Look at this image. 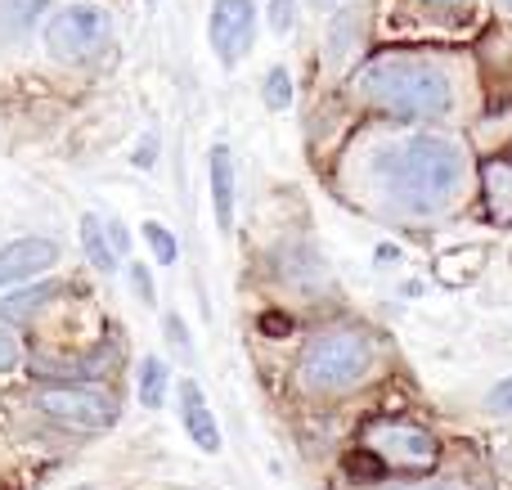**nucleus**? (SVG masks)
<instances>
[{"mask_svg": "<svg viewBox=\"0 0 512 490\" xmlns=\"http://www.w3.org/2000/svg\"><path fill=\"white\" fill-rule=\"evenodd\" d=\"M337 0H310V9H333Z\"/></svg>", "mask_w": 512, "mask_h": 490, "instance_id": "nucleus-25", "label": "nucleus"}, {"mask_svg": "<svg viewBox=\"0 0 512 490\" xmlns=\"http://www.w3.org/2000/svg\"><path fill=\"white\" fill-rule=\"evenodd\" d=\"M41 414H50L54 423L77 432H108L117 423V401L108 392H95V387L81 383H59L41 392Z\"/></svg>", "mask_w": 512, "mask_h": 490, "instance_id": "nucleus-6", "label": "nucleus"}, {"mask_svg": "<svg viewBox=\"0 0 512 490\" xmlns=\"http://www.w3.org/2000/svg\"><path fill=\"white\" fill-rule=\"evenodd\" d=\"M481 189H486V212L499 225H512V162L508 158H490L481 167Z\"/></svg>", "mask_w": 512, "mask_h": 490, "instance_id": "nucleus-11", "label": "nucleus"}, {"mask_svg": "<svg viewBox=\"0 0 512 490\" xmlns=\"http://www.w3.org/2000/svg\"><path fill=\"white\" fill-rule=\"evenodd\" d=\"M396 490H459V486H396Z\"/></svg>", "mask_w": 512, "mask_h": 490, "instance_id": "nucleus-24", "label": "nucleus"}, {"mask_svg": "<svg viewBox=\"0 0 512 490\" xmlns=\"http://www.w3.org/2000/svg\"><path fill=\"white\" fill-rule=\"evenodd\" d=\"M373 365V342L360 329H324L306 342L297 365V383L315 396H333L355 387Z\"/></svg>", "mask_w": 512, "mask_h": 490, "instance_id": "nucleus-3", "label": "nucleus"}, {"mask_svg": "<svg viewBox=\"0 0 512 490\" xmlns=\"http://www.w3.org/2000/svg\"><path fill=\"white\" fill-rule=\"evenodd\" d=\"M355 90H360L364 104L382 108V113L400 117V122H432V117L450 113V77L436 68L423 54H405L391 50L378 54L360 68L355 77Z\"/></svg>", "mask_w": 512, "mask_h": 490, "instance_id": "nucleus-2", "label": "nucleus"}, {"mask_svg": "<svg viewBox=\"0 0 512 490\" xmlns=\"http://www.w3.org/2000/svg\"><path fill=\"white\" fill-rule=\"evenodd\" d=\"M81 248H86V257L95 261L99 275H113L117 270V248L108 243V230L99 216H81Z\"/></svg>", "mask_w": 512, "mask_h": 490, "instance_id": "nucleus-12", "label": "nucleus"}, {"mask_svg": "<svg viewBox=\"0 0 512 490\" xmlns=\"http://www.w3.org/2000/svg\"><path fill=\"white\" fill-rule=\"evenodd\" d=\"M207 176H212V207H216V225L225 234L234 230V185H239V171L225 144H216L212 158H207Z\"/></svg>", "mask_w": 512, "mask_h": 490, "instance_id": "nucleus-10", "label": "nucleus"}, {"mask_svg": "<svg viewBox=\"0 0 512 490\" xmlns=\"http://www.w3.org/2000/svg\"><path fill=\"white\" fill-rule=\"evenodd\" d=\"M418 14L441 27H468L477 18V0H414Z\"/></svg>", "mask_w": 512, "mask_h": 490, "instance_id": "nucleus-14", "label": "nucleus"}, {"mask_svg": "<svg viewBox=\"0 0 512 490\" xmlns=\"http://www.w3.org/2000/svg\"><path fill=\"white\" fill-rule=\"evenodd\" d=\"M486 410H490V414H512V378H504V383L490 387Z\"/></svg>", "mask_w": 512, "mask_h": 490, "instance_id": "nucleus-21", "label": "nucleus"}, {"mask_svg": "<svg viewBox=\"0 0 512 490\" xmlns=\"http://www.w3.org/2000/svg\"><path fill=\"white\" fill-rule=\"evenodd\" d=\"M18 360H23V347H18V338L0 329V374H5V369H14Z\"/></svg>", "mask_w": 512, "mask_h": 490, "instance_id": "nucleus-22", "label": "nucleus"}, {"mask_svg": "<svg viewBox=\"0 0 512 490\" xmlns=\"http://www.w3.org/2000/svg\"><path fill=\"white\" fill-rule=\"evenodd\" d=\"M50 0H0V32L5 36H23L36 18L45 14Z\"/></svg>", "mask_w": 512, "mask_h": 490, "instance_id": "nucleus-15", "label": "nucleus"}, {"mask_svg": "<svg viewBox=\"0 0 512 490\" xmlns=\"http://www.w3.org/2000/svg\"><path fill=\"white\" fill-rule=\"evenodd\" d=\"M54 261H59V248L50 239H18L9 248H0V293L41 275V270H50Z\"/></svg>", "mask_w": 512, "mask_h": 490, "instance_id": "nucleus-8", "label": "nucleus"}, {"mask_svg": "<svg viewBox=\"0 0 512 490\" xmlns=\"http://www.w3.org/2000/svg\"><path fill=\"white\" fill-rule=\"evenodd\" d=\"M364 450L378 459V468H400V473H427L441 459V446L427 428L418 423H400V419H382L364 432Z\"/></svg>", "mask_w": 512, "mask_h": 490, "instance_id": "nucleus-5", "label": "nucleus"}, {"mask_svg": "<svg viewBox=\"0 0 512 490\" xmlns=\"http://www.w3.org/2000/svg\"><path fill=\"white\" fill-rule=\"evenodd\" d=\"M261 99H265V108H274V113H288V108H292V77H288V68H270V72H265Z\"/></svg>", "mask_w": 512, "mask_h": 490, "instance_id": "nucleus-18", "label": "nucleus"}, {"mask_svg": "<svg viewBox=\"0 0 512 490\" xmlns=\"http://www.w3.org/2000/svg\"><path fill=\"white\" fill-rule=\"evenodd\" d=\"M499 5H504V9H508V14H512V0H499Z\"/></svg>", "mask_w": 512, "mask_h": 490, "instance_id": "nucleus-26", "label": "nucleus"}, {"mask_svg": "<svg viewBox=\"0 0 512 490\" xmlns=\"http://www.w3.org/2000/svg\"><path fill=\"white\" fill-rule=\"evenodd\" d=\"M378 180L400 212L436 216L463 189V149L441 135L400 140L378 158Z\"/></svg>", "mask_w": 512, "mask_h": 490, "instance_id": "nucleus-1", "label": "nucleus"}, {"mask_svg": "<svg viewBox=\"0 0 512 490\" xmlns=\"http://www.w3.org/2000/svg\"><path fill=\"white\" fill-rule=\"evenodd\" d=\"M131 279H135V288H140V302H153V279H149V270L135 261L131 266Z\"/></svg>", "mask_w": 512, "mask_h": 490, "instance_id": "nucleus-23", "label": "nucleus"}, {"mask_svg": "<svg viewBox=\"0 0 512 490\" xmlns=\"http://www.w3.org/2000/svg\"><path fill=\"white\" fill-rule=\"evenodd\" d=\"M54 293H59V288H54V284H32V288H23V293H18V297H5V306H0V315H5V320H27V315H32L41 302H50Z\"/></svg>", "mask_w": 512, "mask_h": 490, "instance_id": "nucleus-17", "label": "nucleus"}, {"mask_svg": "<svg viewBox=\"0 0 512 490\" xmlns=\"http://www.w3.org/2000/svg\"><path fill=\"white\" fill-rule=\"evenodd\" d=\"M167 378L171 374H167V365H162L158 356H149L140 365V401L149 405V410H158V405L167 401Z\"/></svg>", "mask_w": 512, "mask_h": 490, "instance_id": "nucleus-16", "label": "nucleus"}, {"mask_svg": "<svg viewBox=\"0 0 512 490\" xmlns=\"http://www.w3.org/2000/svg\"><path fill=\"white\" fill-rule=\"evenodd\" d=\"M256 36V0H212L207 14V41H212L216 59L225 68H234L239 59H248Z\"/></svg>", "mask_w": 512, "mask_h": 490, "instance_id": "nucleus-7", "label": "nucleus"}, {"mask_svg": "<svg viewBox=\"0 0 512 490\" xmlns=\"http://www.w3.org/2000/svg\"><path fill=\"white\" fill-rule=\"evenodd\" d=\"M72 490H95V486H72Z\"/></svg>", "mask_w": 512, "mask_h": 490, "instance_id": "nucleus-27", "label": "nucleus"}, {"mask_svg": "<svg viewBox=\"0 0 512 490\" xmlns=\"http://www.w3.org/2000/svg\"><path fill=\"white\" fill-rule=\"evenodd\" d=\"M108 36H113L108 9L90 5V0H77V5H63L59 14L45 23V50L59 63H86L104 50Z\"/></svg>", "mask_w": 512, "mask_h": 490, "instance_id": "nucleus-4", "label": "nucleus"}, {"mask_svg": "<svg viewBox=\"0 0 512 490\" xmlns=\"http://www.w3.org/2000/svg\"><path fill=\"white\" fill-rule=\"evenodd\" d=\"M292 18H297V0H270V27L274 32H288L292 27Z\"/></svg>", "mask_w": 512, "mask_h": 490, "instance_id": "nucleus-20", "label": "nucleus"}, {"mask_svg": "<svg viewBox=\"0 0 512 490\" xmlns=\"http://www.w3.org/2000/svg\"><path fill=\"white\" fill-rule=\"evenodd\" d=\"M144 239H149V248H153V257H158V266H171V261L180 257V248H176V234H171V230H162L158 221H144Z\"/></svg>", "mask_w": 512, "mask_h": 490, "instance_id": "nucleus-19", "label": "nucleus"}, {"mask_svg": "<svg viewBox=\"0 0 512 490\" xmlns=\"http://www.w3.org/2000/svg\"><path fill=\"white\" fill-rule=\"evenodd\" d=\"M180 419H185L189 441H194L198 450H207V455H216V450H221V423H216L212 405H207L203 387H198L194 378H185V383H180Z\"/></svg>", "mask_w": 512, "mask_h": 490, "instance_id": "nucleus-9", "label": "nucleus"}, {"mask_svg": "<svg viewBox=\"0 0 512 490\" xmlns=\"http://www.w3.org/2000/svg\"><path fill=\"white\" fill-rule=\"evenodd\" d=\"M481 261H486V252H481V248L445 252V257L436 261V279H441V284H468V279H477Z\"/></svg>", "mask_w": 512, "mask_h": 490, "instance_id": "nucleus-13", "label": "nucleus"}]
</instances>
